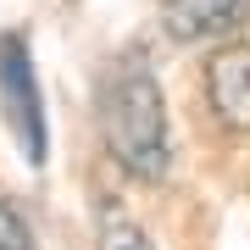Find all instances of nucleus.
I'll return each mask as SVG.
<instances>
[{"mask_svg": "<svg viewBox=\"0 0 250 250\" xmlns=\"http://www.w3.org/2000/svg\"><path fill=\"white\" fill-rule=\"evenodd\" d=\"M100 250H150V239H145V233L128 223L123 211H111V217H106V239H100Z\"/></svg>", "mask_w": 250, "mask_h": 250, "instance_id": "obj_5", "label": "nucleus"}, {"mask_svg": "<svg viewBox=\"0 0 250 250\" xmlns=\"http://www.w3.org/2000/svg\"><path fill=\"white\" fill-rule=\"evenodd\" d=\"M100 123H106V145L134 178H161L167 172V111H161V89L145 62L111 67L106 89H100Z\"/></svg>", "mask_w": 250, "mask_h": 250, "instance_id": "obj_1", "label": "nucleus"}, {"mask_svg": "<svg viewBox=\"0 0 250 250\" xmlns=\"http://www.w3.org/2000/svg\"><path fill=\"white\" fill-rule=\"evenodd\" d=\"M245 22H250V0H167V34L184 45L228 39Z\"/></svg>", "mask_w": 250, "mask_h": 250, "instance_id": "obj_3", "label": "nucleus"}, {"mask_svg": "<svg viewBox=\"0 0 250 250\" xmlns=\"http://www.w3.org/2000/svg\"><path fill=\"white\" fill-rule=\"evenodd\" d=\"M0 111H6V128L17 134L22 156L45 161V100H39V78H34V56H28L22 34L0 39Z\"/></svg>", "mask_w": 250, "mask_h": 250, "instance_id": "obj_2", "label": "nucleus"}, {"mask_svg": "<svg viewBox=\"0 0 250 250\" xmlns=\"http://www.w3.org/2000/svg\"><path fill=\"white\" fill-rule=\"evenodd\" d=\"M0 250H34V245H28V228H22V217L11 211V206H0Z\"/></svg>", "mask_w": 250, "mask_h": 250, "instance_id": "obj_6", "label": "nucleus"}, {"mask_svg": "<svg viewBox=\"0 0 250 250\" xmlns=\"http://www.w3.org/2000/svg\"><path fill=\"white\" fill-rule=\"evenodd\" d=\"M206 89H211V106L228 128L250 134V45H228L211 56L206 67Z\"/></svg>", "mask_w": 250, "mask_h": 250, "instance_id": "obj_4", "label": "nucleus"}]
</instances>
